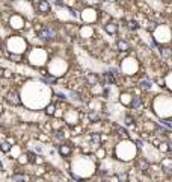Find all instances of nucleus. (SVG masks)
<instances>
[{"label":"nucleus","mask_w":172,"mask_h":182,"mask_svg":"<svg viewBox=\"0 0 172 182\" xmlns=\"http://www.w3.org/2000/svg\"><path fill=\"white\" fill-rule=\"evenodd\" d=\"M59 153L64 155V156H69L71 155V147L67 144H61L59 146Z\"/></svg>","instance_id":"5"},{"label":"nucleus","mask_w":172,"mask_h":182,"mask_svg":"<svg viewBox=\"0 0 172 182\" xmlns=\"http://www.w3.org/2000/svg\"><path fill=\"white\" fill-rule=\"evenodd\" d=\"M2 165H3V164H2V163H0V167H2Z\"/></svg>","instance_id":"24"},{"label":"nucleus","mask_w":172,"mask_h":182,"mask_svg":"<svg viewBox=\"0 0 172 182\" xmlns=\"http://www.w3.org/2000/svg\"><path fill=\"white\" fill-rule=\"evenodd\" d=\"M0 49H2V43H0Z\"/></svg>","instance_id":"23"},{"label":"nucleus","mask_w":172,"mask_h":182,"mask_svg":"<svg viewBox=\"0 0 172 182\" xmlns=\"http://www.w3.org/2000/svg\"><path fill=\"white\" fill-rule=\"evenodd\" d=\"M38 36L41 39H44V41H50V39H53L56 36V31L53 27H50V26H44V27H41L38 31Z\"/></svg>","instance_id":"1"},{"label":"nucleus","mask_w":172,"mask_h":182,"mask_svg":"<svg viewBox=\"0 0 172 182\" xmlns=\"http://www.w3.org/2000/svg\"><path fill=\"white\" fill-rule=\"evenodd\" d=\"M97 81H98V77H97L95 74H89V76H88V84L95 85V84H97Z\"/></svg>","instance_id":"9"},{"label":"nucleus","mask_w":172,"mask_h":182,"mask_svg":"<svg viewBox=\"0 0 172 182\" xmlns=\"http://www.w3.org/2000/svg\"><path fill=\"white\" fill-rule=\"evenodd\" d=\"M107 2H116V0H107Z\"/></svg>","instance_id":"22"},{"label":"nucleus","mask_w":172,"mask_h":182,"mask_svg":"<svg viewBox=\"0 0 172 182\" xmlns=\"http://www.w3.org/2000/svg\"><path fill=\"white\" fill-rule=\"evenodd\" d=\"M6 100H8L11 105H20V102H21L17 91H11V93H8V94H6Z\"/></svg>","instance_id":"2"},{"label":"nucleus","mask_w":172,"mask_h":182,"mask_svg":"<svg viewBox=\"0 0 172 182\" xmlns=\"http://www.w3.org/2000/svg\"><path fill=\"white\" fill-rule=\"evenodd\" d=\"M14 181H29V176H26V175H15Z\"/></svg>","instance_id":"12"},{"label":"nucleus","mask_w":172,"mask_h":182,"mask_svg":"<svg viewBox=\"0 0 172 182\" xmlns=\"http://www.w3.org/2000/svg\"><path fill=\"white\" fill-rule=\"evenodd\" d=\"M131 106H133V108H139V106H140V100H139L138 97H135V99H133V102H131Z\"/></svg>","instance_id":"17"},{"label":"nucleus","mask_w":172,"mask_h":182,"mask_svg":"<svg viewBox=\"0 0 172 182\" xmlns=\"http://www.w3.org/2000/svg\"><path fill=\"white\" fill-rule=\"evenodd\" d=\"M27 155H29V161H35V155L32 153V152H29Z\"/></svg>","instance_id":"19"},{"label":"nucleus","mask_w":172,"mask_h":182,"mask_svg":"<svg viewBox=\"0 0 172 182\" xmlns=\"http://www.w3.org/2000/svg\"><path fill=\"white\" fill-rule=\"evenodd\" d=\"M5 76H6V77H11V72H9V70H6V72H5Z\"/></svg>","instance_id":"21"},{"label":"nucleus","mask_w":172,"mask_h":182,"mask_svg":"<svg viewBox=\"0 0 172 182\" xmlns=\"http://www.w3.org/2000/svg\"><path fill=\"white\" fill-rule=\"evenodd\" d=\"M128 27L131 29V31H138L139 29V24L136 21H128Z\"/></svg>","instance_id":"13"},{"label":"nucleus","mask_w":172,"mask_h":182,"mask_svg":"<svg viewBox=\"0 0 172 182\" xmlns=\"http://www.w3.org/2000/svg\"><path fill=\"white\" fill-rule=\"evenodd\" d=\"M136 165H138L139 170H142V172H147V170H148V167H150V164H148V161H147V159H139L138 163H136Z\"/></svg>","instance_id":"6"},{"label":"nucleus","mask_w":172,"mask_h":182,"mask_svg":"<svg viewBox=\"0 0 172 182\" xmlns=\"http://www.w3.org/2000/svg\"><path fill=\"white\" fill-rule=\"evenodd\" d=\"M54 111H56V106H54V105H49L47 109H45V112H47L49 115H50V114H54Z\"/></svg>","instance_id":"16"},{"label":"nucleus","mask_w":172,"mask_h":182,"mask_svg":"<svg viewBox=\"0 0 172 182\" xmlns=\"http://www.w3.org/2000/svg\"><path fill=\"white\" fill-rule=\"evenodd\" d=\"M104 29H106V32L107 34H110V35H115L116 32H118V24L116 23H107V24H104Z\"/></svg>","instance_id":"4"},{"label":"nucleus","mask_w":172,"mask_h":182,"mask_svg":"<svg viewBox=\"0 0 172 182\" xmlns=\"http://www.w3.org/2000/svg\"><path fill=\"white\" fill-rule=\"evenodd\" d=\"M88 117H89L91 120H97V115H95V114H89Z\"/></svg>","instance_id":"20"},{"label":"nucleus","mask_w":172,"mask_h":182,"mask_svg":"<svg viewBox=\"0 0 172 182\" xmlns=\"http://www.w3.org/2000/svg\"><path fill=\"white\" fill-rule=\"evenodd\" d=\"M36 9H38V12H41V14H47V12L50 11V5H49L47 0H39V2L36 3Z\"/></svg>","instance_id":"3"},{"label":"nucleus","mask_w":172,"mask_h":182,"mask_svg":"<svg viewBox=\"0 0 172 182\" xmlns=\"http://www.w3.org/2000/svg\"><path fill=\"white\" fill-rule=\"evenodd\" d=\"M140 85H142V88H151V81H142L140 82Z\"/></svg>","instance_id":"14"},{"label":"nucleus","mask_w":172,"mask_h":182,"mask_svg":"<svg viewBox=\"0 0 172 182\" xmlns=\"http://www.w3.org/2000/svg\"><path fill=\"white\" fill-rule=\"evenodd\" d=\"M91 141H92V144L94 146L100 144V135H98V134H94V135L91 137Z\"/></svg>","instance_id":"11"},{"label":"nucleus","mask_w":172,"mask_h":182,"mask_svg":"<svg viewBox=\"0 0 172 182\" xmlns=\"http://www.w3.org/2000/svg\"><path fill=\"white\" fill-rule=\"evenodd\" d=\"M124 122H125V125H128V126H130V125H133V122H135V118H133L131 115H127V117L124 118Z\"/></svg>","instance_id":"15"},{"label":"nucleus","mask_w":172,"mask_h":182,"mask_svg":"<svg viewBox=\"0 0 172 182\" xmlns=\"http://www.w3.org/2000/svg\"><path fill=\"white\" fill-rule=\"evenodd\" d=\"M147 29H148L150 32L155 31V29H157V23H154V21H148V23H147Z\"/></svg>","instance_id":"10"},{"label":"nucleus","mask_w":172,"mask_h":182,"mask_svg":"<svg viewBox=\"0 0 172 182\" xmlns=\"http://www.w3.org/2000/svg\"><path fill=\"white\" fill-rule=\"evenodd\" d=\"M0 150H2V152H9V150H11V146H9V143L2 141V143H0Z\"/></svg>","instance_id":"8"},{"label":"nucleus","mask_w":172,"mask_h":182,"mask_svg":"<svg viewBox=\"0 0 172 182\" xmlns=\"http://www.w3.org/2000/svg\"><path fill=\"white\" fill-rule=\"evenodd\" d=\"M116 46H118V50H121V52H127V50L130 49V44H128L127 41H122V39H121V41H118V44H116Z\"/></svg>","instance_id":"7"},{"label":"nucleus","mask_w":172,"mask_h":182,"mask_svg":"<svg viewBox=\"0 0 172 182\" xmlns=\"http://www.w3.org/2000/svg\"><path fill=\"white\" fill-rule=\"evenodd\" d=\"M106 79H107V82H112V84L115 82V77H113V74L110 76V73H107V74H106Z\"/></svg>","instance_id":"18"}]
</instances>
